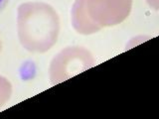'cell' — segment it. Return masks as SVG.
Here are the masks:
<instances>
[{
	"label": "cell",
	"instance_id": "cell-1",
	"mask_svg": "<svg viewBox=\"0 0 159 119\" xmlns=\"http://www.w3.org/2000/svg\"><path fill=\"white\" fill-rule=\"evenodd\" d=\"M60 30L59 14L50 4L33 1L18 6V39L26 51L38 54L48 52L58 42Z\"/></svg>",
	"mask_w": 159,
	"mask_h": 119
},
{
	"label": "cell",
	"instance_id": "cell-2",
	"mask_svg": "<svg viewBox=\"0 0 159 119\" xmlns=\"http://www.w3.org/2000/svg\"><path fill=\"white\" fill-rule=\"evenodd\" d=\"M133 0H75L71 20L75 31L92 35L126 20Z\"/></svg>",
	"mask_w": 159,
	"mask_h": 119
},
{
	"label": "cell",
	"instance_id": "cell-3",
	"mask_svg": "<svg viewBox=\"0 0 159 119\" xmlns=\"http://www.w3.org/2000/svg\"><path fill=\"white\" fill-rule=\"evenodd\" d=\"M96 64L93 54L81 46H70L63 49L53 58L49 67L52 86H56Z\"/></svg>",
	"mask_w": 159,
	"mask_h": 119
},
{
	"label": "cell",
	"instance_id": "cell-4",
	"mask_svg": "<svg viewBox=\"0 0 159 119\" xmlns=\"http://www.w3.org/2000/svg\"><path fill=\"white\" fill-rule=\"evenodd\" d=\"M12 84L3 76H0V108L6 104L12 95Z\"/></svg>",
	"mask_w": 159,
	"mask_h": 119
},
{
	"label": "cell",
	"instance_id": "cell-5",
	"mask_svg": "<svg viewBox=\"0 0 159 119\" xmlns=\"http://www.w3.org/2000/svg\"><path fill=\"white\" fill-rule=\"evenodd\" d=\"M146 1L150 5V7H152L155 10H158V0H146Z\"/></svg>",
	"mask_w": 159,
	"mask_h": 119
},
{
	"label": "cell",
	"instance_id": "cell-6",
	"mask_svg": "<svg viewBox=\"0 0 159 119\" xmlns=\"http://www.w3.org/2000/svg\"><path fill=\"white\" fill-rule=\"evenodd\" d=\"M8 2H9V0H0V13L3 11L5 7H6Z\"/></svg>",
	"mask_w": 159,
	"mask_h": 119
},
{
	"label": "cell",
	"instance_id": "cell-7",
	"mask_svg": "<svg viewBox=\"0 0 159 119\" xmlns=\"http://www.w3.org/2000/svg\"><path fill=\"white\" fill-rule=\"evenodd\" d=\"M1 51H2V41L0 39V54H1Z\"/></svg>",
	"mask_w": 159,
	"mask_h": 119
}]
</instances>
